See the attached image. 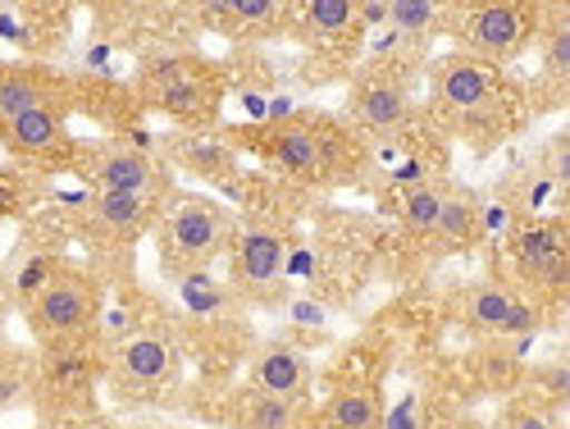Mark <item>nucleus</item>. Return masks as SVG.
<instances>
[{
  "mask_svg": "<svg viewBox=\"0 0 570 429\" xmlns=\"http://www.w3.org/2000/svg\"><path fill=\"white\" fill-rule=\"evenodd\" d=\"M430 119L443 133L461 137L474 156H489L515 128L520 101H515V87L507 82V74L498 65L448 51L430 69Z\"/></svg>",
  "mask_w": 570,
  "mask_h": 429,
  "instance_id": "1",
  "label": "nucleus"
},
{
  "mask_svg": "<svg viewBox=\"0 0 570 429\" xmlns=\"http://www.w3.org/2000/svg\"><path fill=\"white\" fill-rule=\"evenodd\" d=\"M247 147L261 160H269L278 174H288L293 183H306V187L352 178L365 160L361 133H352L343 119L320 110L283 115L265 128H247Z\"/></svg>",
  "mask_w": 570,
  "mask_h": 429,
  "instance_id": "2",
  "label": "nucleus"
},
{
  "mask_svg": "<svg viewBox=\"0 0 570 429\" xmlns=\"http://www.w3.org/2000/svg\"><path fill=\"white\" fill-rule=\"evenodd\" d=\"M233 215L210 197H174L160 220V270L169 279H193L210 270L233 243Z\"/></svg>",
  "mask_w": 570,
  "mask_h": 429,
  "instance_id": "3",
  "label": "nucleus"
},
{
  "mask_svg": "<svg viewBox=\"0 0 570 429\" xmlns=\"http://www.w3.org/2000/svg\"><path fill=\"white\" fill-rule=\"evenodd\" d=\"M288 261H293V228L278 220H243L228 243V283L252 306H278L288 298Z\"/></svg>",
  "mask_w": 570,
  "mask_h": 429,
  "instance_id": "4",
  "label": "nucleus"
},
{
  "mask_svg": "<svg viewBox=\"0 0 570 429\" xmlns=\"http://www.w3.org/2000/svg\"><path fill=\"white\" fill-rule=\"evenodd\" d=\"M23 315L41 343H69L101 320V279L78 265L46 270L23 298Z\"/></svg>",
  "mask_w": 570,
  "mask_h": 429,
  "instance_id": "5",
  "label": "nucleus"
},
{
  "mask_svg": "<svg viewBox=\"0 0 570 429\" xmlns=\"http://www.w3.org/2000/svg\"><path fill=\"white\" fill-rule=\"evenodd\" d=\"M534 6L520 0H480V6H452V32H456V51L484 65H511L515 56H525V46L539 32Z\"/></svg>",
  "mask_w": 570,
  "mask_h": 429,
  "instance_id": "6",
  "label": "nucleus"
},
{
  "mask_svg": "<svg viewBox=\"0 0 570 429\" xmlns=\"http://www.w3.org/2000/svg\"><path fill=\"white\" fill-rule=\"evenodd\" d=\"M183 343L169 329H137L110 357V389L124 402H160L178 389Z\"/></svg>",
  "mask_w": 570,
  "mask_h": 429,
  "instance_id": "7",
  "label": "nucleus"
},
{
  "mask_svg": "<svg viewBox=\"0 0 570 429\" xmlns=\"http://www.w3.org/2000/svg\"><path fill=\"white\" fill-rule=\"evenodd\" d=\"M141 97H147L151 110H165L178 124L206 128L219 110L224 87H219V74L202 56H174V60H160V65L147 69V78H141Z\"/></svg>",
  "mask_w": 570,
  "mask_h": 429,
  "instance_id": "8",
  "label": "nucleus"
},
{
  "mask_svg": "<svg viewBox=\"0 0 570 429\" xmlns=\"http://www.w3.org/2000/svg\"><path fill=\"white\" fill-rule=\"evenodd\" d=\"M82 174L97 193H128V197H156V202L169 197V169L156 156L128 147V142L91 147L82 156Z\"/></svg>",
  "mask_w": 570,
  "mask_h": 429,
  "instance_id": "9",
  "label": "nucleus"
},
{
  "mask_svg": "<svg viewBox=\"0 0 570 429\" xmlns=\"http://www.w3.org/2000/svg\"><path fill=\"white\" fill-rule=\"evenodd\" d=\"M456 315H461L465 329L484 333V339H511V333L534 329V311L502 279H474V283H465L461 298H456Z\"/></svg>",
  "mask_w": 570,
  "mask_h": 429,
  "instance_id": "10",
  "label": "nucleus"
},
{
  "mask_svg": "<svg viewBox=\"0 0 570 429\" xmlns=\"http://www.w3.org/2000/svg\"><path fill=\"white\" fill-rule=\"evenodd\" d=\"M352 124L379 137H402L415 119V101H411V87L393 74H365L352 82V97H347Z\"/></svg>",
  "mask_w": 570,
  "mask_h": 429,
  "instance_id": "11",
  "label": "nucleus"
},
{
  "mask_svg": "<svg viewBox=\"0 0 570 429\" xmlns=\"http://www.w3.org/2000/svg\"><path fill=\"white\" fill-rule=\"evenodd\" d=\"M69 101H51V106H37L14 115L10 124H0V147L19 160H56L69 152Z\"/></svg>",
  "mask_w": 570,
  "mask_h": 429,
  "instance_id": "12",
  "label": "nucleus"
},
{
  "mask_svg": "<svg viewBox=\"0 0 570 429\" xmlns=\"http://www.w3.org/2000/svg\"><path fill=\"white\" fill-rule=\"evenodd\" d=\"M160 202L156 197H128V193H91V202L82 206V233L97 237L101 247H119L141 237L156 220H160Z\"/></svg>",
  "mask_w": 570,
  "mask_h": 429,
  "instance_id": "13",
  "label": "nucleus"
},
{
  "mask_svg": "<svg viewBox=\"0 0 570 429\" xmlns=\"http://www.w3.org/2000/svg\"><path fill=\"white\" fill-rule=\"evenodd\" d=\"M511 261L520 270V279L530 283H566V215L557 220H530L511 233Z\"/></svg>",
  "mask_w": 570,
  "mask_h": 429,
  "instance_id": "14",
  "label": "nucleus"
},
{
  "mask_svg": "<svg viewBox=\"0 0 570 429\" xmlns=\"http://www.w3.org/2000/svg\"><path fill=\"white\" fill-rule=\"evenodd\" d=\"M69 97H73V82L51 65H0V124Z\"/></svg>",
  "mask_w": 570,
  "mask_h": 429,
  "instance_id": "15",
  "label": "nucleus"
},
{
  "mask_svg": "<svg viewBox=\"0 0 570 429\" xmlns=\"http://www.w3.org/2000/svg\"><path fill=\"white\" fill-rule=\"evenodd\" d=\"M293 32L297 41L315 46V51H347V46L365 32L361 14H356V0H311V6H288Z\"/></svg>",
  "mask_w": 570,
  "mask_h": 429,
  "instance_id": "16",
  "label": "nucleus"
},
{
  "mask_svg": "<svg viewBox=\"0 0 570 429\" xmlns=\"http://www.w3.org/2000/svg\"><path fill=\"white\" fill-rule=\"evenodd\" d=\"M247 379H252L247 389H261L274 398H311V361L293 343H265L252 357Z\"/></svg>",
  "mask_w": 570,
  "mask_h": 429,
  "instance_id": "17",
  "label": "nucleus"
},
{
  "mask_svg": "<svg viewBox=\"0 0 570 429\" xmlns=\"http://www.w3.org/2000/svg\"><path fill=\"white\" fill-rule=\"evenodd\" d=\"M311 402L306 398H274L261 389H243L233 398V429H306Z\"/></svg>",
  "mask_w": 570,
  "mask_h": 429,
  "instance_id": "18",
  "label": "nucleus"
},
{
  "mask_svg": "<svg viewBox=\"0 0 570 429\" xmlns=\"http://www.w3.org/2000/svg\"><path fill=\"white\" fill-rule=\"evenodd\" d=\"M206 19H219L215 28H224L228 37H274L288 23V6L278 0H233V6H202Z\"/></svg>",
  "mask_w": 570,
  "mask_h": 429,
  "instance_id": "19",
  "label": "nucleus"
},
{
  "mask_svg": "<svg viewBox=\"0 0 570 429\" xmlns=\"http://www.w3.org/2000/svg\"><path fill=\"white\" fill-rule=\"evenodd\" d=\"M379 425H384V393L365 384L338 389L320 407V429H379Z\"/></svg>",
  "mask_w": 570,
  "mask_h": 429,
  "instance_id": "20",
  "label": "nucleus"
},
{
  "mask_svg": "<svg viewBox=\"0 0 570 429\" xmlns=\"http://www.w3.org/2000/svg\"><path fill=\"white\" fill-rule=\"evenodd\" d=\"M474 233H480V202H474L465 187L452 183V193H448V202H443L439 224H434L430 237H434L443 252H461V247L474 243Z\"/></svg>",
  "mask_w": 570,
  "mask_h": 429,
  "instance_id": "21",
  "label": "nucleus"
},
{
  "mask_svg": "<svg viewBox=\"0 0 570 429\" xmlns=\"http://www.w3.org/2000/svg\"><path fill=\"white\" fill-rule=\"evenodd\" d=\"M448 193H452V183L439 178V174L424 178V183H415V187H406V193H402V224H406L415 237H430L434 224H439V211H443Z\"/></svg>",
  "mask_w": 570,
  "mask_h": 429,
  "instance_id": "22",
  "label": "nucleus"
},
{
  "mask_svg": "<svg viewBox=\"0 0 570 429\" xmlns=\"http://www.w3.org/2000/svg\"><path fill=\"white\" fill-rule=\"evenodd\" d=\"M548 23H539V37H543V74L552 87L566 91V78H570V14L566 6L561 10H543Z\"/></svg>",
  "mask_w": 570,
  "mask_h": 429,
  "instance_id": "23",
  "label": "nucleus"
},
{
  "mask_svg": "<svg viewBox=\"0 0 570 429\" xmlns=\"http://www.w3.org/2000/svg\"><path fill=\"white\" fill-rule=\"evenodd\" d=\"M443 19L452 23V6H434V0H393V6H384V23L406 37L434 32Z\"/></svg>",
  "mask_w": 570,
  "mask_h": 429,
  "instance_id": "24",
  "label": "nucleus"
},
{
  "mask_svg": "<svg viewBox=\"0 0 570 429\" xmlns=\"http://www.w3.org/2000/svg\"><path fill=\"white\" fill-rule=\"evenodd\" d=\"M178 165L193 169V174H206V178H224L237 165V156H233V147H224V142H210V137L197 133L193 142L178 147Z\"/></svg>",
  "mask_w": 570,
  "mask_h": 429,
  "instance_id": "25",
  "label": "nucleus"
},
{
  "mask_svg": "<svg viewBox=\"0 0 570 429\" xmlns=\"http://www.w3.org/2000/svg\"><path fill=\"white\" fill-rule=\"evenodd\" d=\"M493 429H561V420H557V411L552 407H539V402H515V407H507L502 416H498V425Z\"/></svg>",
  "mask_w": 570,
  "mask_h": 429,
  "instance_id": "26",
  "label": "nucleus"
},
{
  "mask_svg": "<svg viewBox=\"0 0 570 429\" xmlns=\"http://www.w3.org/2000/svg\"><path fill=\"white\" fill-rule=\"evenodd\" d=\"M10 306H14V289H10V279H6V270H0V333H6Z\"/></svg>",
  "mask_w": 570,
  "mask_h": 429,
  "instance_id": "27",
  "label": "nucleus"
},
{
  "mask_svg": "<svg viewBox=\"0 0 570 429\" xmlns=\"http://www.w3.org/2000/svg\"><path fill=\"white\" fill-rule=\"evenodd\" d=\"M6 357H10V343H6V333H0V365H6Z\"/></svg>",
  "mask_w": 570,
  "mask_h": 429,
  "instance_id": "28",
  "label": "nucleus"
}]
</instances>
